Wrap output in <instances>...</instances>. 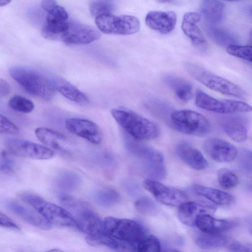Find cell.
<instances>
[{"instance_id": "cell-1", "label": "cell", "mask_w": 252, "mask_h": 252, "mask_svg": "<svg viewBox=\"0 0 252 252\" xmlns=\"http://www.w3.org/2000/svg\"><path fill=\"white\" fill-rule=\"evenodd\" d=\"M111 114L119 125L135 139L154 140L160 134L157 124L131 110L113 108Z\"/></svg>"}, {"instance_id": "cell-2", "label": "cell", "mask_w": 252, "mask_h": 252, "mask_svg": "<svg viewBox=\"0 0 252 252\" xmlns=\"http://www.w3.org/2000/svg\"><path fill=\"white\" fill-rule=\"evenodd\" d=\"M60 200L70 210L78 229L88 236L107 233L103 222L87 203L66 194H61Z\"/></svg>"}, {"instance_id": "cell-3", "label": "cell", "mask_w": 252, "mask_h": 252, "mask_svg": "<svg viewBox=\"0 0 252 252\" xmlns=\"http://www.w3.org/2000/svg\"><path fill=\"white\" fill-rule=\"evenodd\" d=\"M9 72L11 77L31 94L46 101L55 96L56 89L52 81L40 72L21 66L12 67Z\"/></svg>"}, {"instance_id": "cell-4", "label": "cell", "mask_w": 252, "mask_h": 252, "mask_svg": "<svg viewBox=\"0 0 252 252\" xmlns=\"http://www.w3.org/2000/svg\"><path fill=\"white\" fill-rule=\"evenodd\" d=\"M184 66L193 78L213 91L241 98L247 97L246 92L241 87L196 63L187 62Z\"/></svg>"}, {"instance_id": "cell-5", "label": "cell", "mask_w": 252, "mask_h": 252, "mask_svg": "<svg viewBox=\"0 0 252 252\" xmlns=\"http://www.w3.org/2000/svg\"><path fill=\"white\" fill-rule=\"evenodd\" d=\"M20 198L36 210L52 226L77 228L76 220L66 210L31 192H23Z\"/></svg>"}, {"instance_id": "cell-6", "label": "cell", "mask_w": 252, "mask_h": 252, "mask_svg": "<svg viewBox=\"0 0 252 252\" xmlns=\"http://www.w3.org/2000/svg\"><path fill=\"white\" fill-rule=\"evenodd\" d=\"M172 127L184 134L203 136L210 133L211 126L203 115L190 110H181L172 112L170 116Z\"/></svg>"}, {"instance_id": "cell-7", "label": "cell", "mask_w": 252, "mask_h": 252, "mask_svg": "<svg viewBox=\"0 0 252 252\" xmlns=\"http://www.w3.org/2000/svg\"><path fill=\"white\" fill-rule=\"evenodd\" d=\"M103 222L107 234L114 239L130 244L134 248L147 234L137 222L127 219L107 217Z\"/></svg>"}, {"instance_id": "cell-8", "label": "cell", "mask_w": 252, "mask_h": 252, "mask_svg": "<svg viewBox=\"0 0 252 252\" xmlns=\"http://www.w3.org/2000/svg\"><path fill=\"white\" fill-rule=\"evenodd\" d=\"M98 29L106 34L129 35L136 33L140 29V22L133 16H117L111 14H102L95 18Z\"/></svg>"}, {"instance_id": "cell-9", "label": "cell", "mask_w": 252, "mask_h": 252, "mask_svg": "<svg viewBox=\"0 0 252 252\" xmlns=\"http://www.w3.org/2000/svg\"><path fill=\"white\" fill-rule=\"evenodd\" d=\"M195 103L200 108L220 114H239L252 111L251 106L244 102L217 99L200 90L196 93Z\"/></svg>"}, {"instance_id": "cell-10", "label": "cell", "mask_w": 252, "mask_h": 252, "mask_svg": "<svg viewBox=\"0 0 252 252\" xmlns=\"http://www.w3.org/2000/svg\"><path fill=\"white\" fill-rule=\"evenodd\" d=\"M100 36L99 32L94 27L76 21H69L66 29L55 36L53 40L68 44H87L96 40Z\"/></svg>"}, {"instance_id": "cell-11", "label": "cell", "mask_w": 252, "mask_h": 252, "mask_svg": "<svg viewBox=\"0 0 252 252\" xmlns=\"http://www.w3.org/2000/svg\"><path fill=\"white\" fill-rule=\"evenodd\" d=\"M5 145L10 153L20 157L45 160L53 156V151L48 147L27 140L8 139Z\"/></svg>"}, {"instance_id": "cell-12", "label": "cell", "mask_w": 252, "mask_h": 252, "mask_svg": "<svg viewBox=\"0 0 252 252\" xmlns=\"http://www.w3.org/2000/svg\"><path fill=\"white\" fill-rule=\"evenodd\" d=\"M143 185L158 202L164 205L177 206L188 200L182 191L153 179H145Z\"/></svg>"}, {"instance_id": "cell-13", "label": "cell", "mask_w": 252, "mask_h": 252, "mask_svg": "<svg viewBox=\"0 0 252 252\" xmlns=\"http://www.w3.org/2000/svg\"><path fill=\"white\" fill-rule=\"evenodd\" d=\"M65 126L71 133L86 139L94 144H99L103 139L102 131L98 126L90 120L71 118L65 121Z\"/></svg>"}, {"instance_id": "cell-14", "label": "cell", "mask_w": 252, "mask_h": 252, "mask_svg": "<svg viewBox=\"0 0 252 252\" xmlns=\"http://www.w3.org/2000/svg\"><path fill=\"white\" fill-rule=\"evenodd\" d=\"M203 147L211 158L219 162H231L238 155L237 149L233 144L218 138L206 139Z\"/></svg>"}, {"instance_id": "cell-15", "label": "cell", "mask_w": 252, "mask_h": 252, "mask_svg": "<svg viewBox=\"0 0 252 252\" xmlns=\"http://www.w3.org/2000/svg\"><path fill=\"white\" fill-rule=\"evenodd\" d=\"M42 35L48 39L53 40L67 27L69 21L67 12L61 6L57 5L48 12Z\"/></svg>"}, {"instance_id": "cell-16", "label": "cell", "mask_w": 252, "mask_h": 252, "mask_svg": "<svg viewBox=\"0 0 252 252\" xmlns=\"http://www.w3.org/2000/svg\"><path fill=\"white\" fill-rule=\"evenodd\" d=\"M35 134L48 148L62 154L71 152V145L68 139L58 131L46 127H38L35 130Z\"/></svg>"}, {"instance_id": "cell-17", "label": "cell", "mask_w": 252, "mask_h": 252, "mask_svg": "<svg viewBox=\"0 0 252 252\" xmlns=\"http://www.w3.org/2000/svg\"><path fill=\"white\" fill-rule=\"evenodd\" d=\"M229 115L222 118L220 121L222 129L234 141L244 142L247 137L248 119L237 114Z\"/></svg>"}, {"instance_id": "cell-18", "label": "cell", "mask_w": 252, "mask_h": 252, "mask_svg": "<svg viewBox=\"0 0 252 252\" xmlns=\"http://www.w3.org/2000/svg\"><path fill=\"white\" fill-rule=\"evenodd\" d=\"M177 16L173 11H151L146 15L145 22L151 29L162 34L171 32L175 28Z\"/></svg>"}, {"instance_id": "cell-19", "label": "cell", "mask_w": 252, "mask_h": 252, "mask_svg": "<svg viewBox=\"0 0 252 252\" xmlns=\"http://www.w3.org/2000/svg\"><path fill=\"white\" fill-rule=\"evenodd\" d=\"M237 222L233 220L216 219L208 213L200 214L195 225L203 233L220 234L234 227Z\"/></svg>"}, {"instance_id": "cell-20", "label": "cell", "mask_w": 252, "mask_h": 252, "mask_svg": "<svg viewBox=\"0 0 252 252\" xmlns=\"http://www.w3.org/2000/svg\"><path fill=\"white\" fill-rule=\"evenodd\" d=\"M7 208L28 223L42 230H48L52 225L36 210L28 208L17 202L11 201L6 204Z\"/></svg>"}, {"instance_id": "cell-21", "label": "cell", "mask_w": 252, "mask_h": 252, "mask_svg": "<svg viewBox=\"0 0 252 252\" xmlns=\"http://www.w3.org/2000/svg\"><path fill=\"white\" fill-rule=\"evenodd\" d=\"M176 151L181 160L192 169L201 170L207 166V161L201 153L188 143H180Z\"/></svg>"}, {"instance_id": "cell-22", "label": "cell", "mask_w": 252, "mask_h": 252, "mask_svg": "<svg viewBox=\"0 0 252 252\" xmlns=\"http://www.w3.org/2000/svg\"><path fill=\"white\" fill-rule=\"evenodd\" d=\"M178 206V219L182 223L188 226L194 225L198 215L208 213L209 210L213 209V207L209 206L187 200Z\"/></svg>"}, {"instance_id": "cell-23", "label": "cell", "mask_w": 252, "mask_h": 252, "mask_svg": "<svg viewBox=\"0 0 252 252\" xmlns=\"http://www.w3.org/2000/svg\"><path fill=\"white\" fill-rule=\"evenodd\" d=\"M162 81L172 90L179 100L187 102L192 96V87L188 81L182 78L171 74H165Z\"/></svg>"}, {"instance_id": "cell-24", "label": "cell", "mask_w": 252, "mask_h": 252, "mask_svg": "<svg viewBox=\"0 0 252 252\" xmlns=\"http://www.w3.org/2000/svg\"><path fill=\"white\" fill-rule=\"evenodd\" d=\"M191 189L196 194L217 205H228L234 201L233 196L230 194L216 189L195 184L192 186Z\"/></svg>"}, {"instance_id": "cell-25", "label": "cell", "mask_w": 252, "mask_h": 252, "mask_svg": "<svg viewBox=\"0 0 252 252\" xmlns=\"http://www.w3.org/2000/svg\"><path fill=\"white\" fill-rule=\"evenodd\" d=\"M52 82L56 90L68 99L81 105L89 103L87 96L67 81L58 79Z\"/></svg>"}, {"instance_id": "cell-26", "label": "cell", "mask_w": 252, "mask_h": 252, "mask_svg": "<svg viewBox=\"0 0 252 252\" xmlns=\"http://www.w3.org/2000/svg\"><path fill=\"white\" fill-rule=\"evenodd\" d=\"M196 23L195 21L183 18L182 29L196 49L205 52L208 48L207 43L203 33L196 25Z\"/></svg>"}, {"instance_id": "cell-27", "label": "cell", "mask_w": 252, "mask_h": 252, "mask_svg": "<svg viewBox=\"0 0 252 252\" xmlns=\"http://www.w3.org/2000/svg\"><path fill=\"white\" fill-rule=\"evenodd\" d=\"M86 240L92 246H103L118 251H134L133 247L130 244L118 241L107 233L93 236H88Z\"/></svg>"}, {"instance_id": "cell-28", "label": "cell", "mask_w": 252, "mask_h": 252, "mask_svg": "<svg viewBox=\"0 0 252 252\" xmlns=\"http://www.w3.org/2000/svg\"><path fill=\"white\" fill-rule=\"evenodd\" d=\"M200 9L202 14L208 22L216 23L222 18L224 4L219 0H203Z\"/></svg>"}, {"instance_id": "cell-29", "label": "cell", "mask_w": 252, "mask_h": 252, "mask_svg": "<svg viewBox=\"0 0 252 252\" xmlns=\"http://www.w3.org/2000/svg\"><path fill=\"white\" fill-rule=\"evenodd\" d=\"M231 241L228 237L220 234L206 233L199 234L195 239L196 245L203 249L228 247Z\"/></svg>"}, {"instance_id": "cell-30", "label": "cell", "mask_w": 252, "mask_h": 252, "mask_svg": "<svg viewBox=\"0 0 252 252\" xmlns=\"http://www.w3.org/2000/svg\"><path fill=\"white\" fill-rule=\"evenodd\" d=\"M207 32L215 43L222 47L236 44L237 42V39L232 34L220 29L210 27L207 29Z\"/></svg>"}, {"instance_id": "cell-31", "label": "cell", "mask_w": 252, "mask_h": 252, "mask_svg": "<svg viewBox=\"0 0 252 252\" xmlns=\"http://www.w3.org/2000/svg\"><path fill=\"white\" fill-rule=\"evenodd\" d=\"M95 198L99 205L108 207L116 204L120 201V196L115 189L105 188L97 191Z\"/></svg>"}, {"instance_id": "cell-32", "label": "cell", "mask_w": 252, "mask_h": 252, "mask_svg": "<svg viewBox=\"0 0 252 252\" xmlns=\"http://www.w3.org/2000/svg\"><path fill=\"white\" fill-rule=\"evenodd\" d=\"M217 178L220 186L224 189H233L239 183L237 175L226 168H221L218 170Z\"/></svg>"}, {"instance_id": "cell-33", "label": "cell", "mask_w": 252, "mask_h": 252, "mask_svg": "<svg viewBox=\"0 0 252 252\" xmlns=\"http://www.w3.org/2000/svg\"><path fill=\"white\" fill-rule=\"evenodd\" d=\"M115 8V0H93L90 4V12L95 17L111 14Z\"/></svg>"}, {"instance_id": "cell-34", "label": "cell", "mask_w": 252, "mask_h": 252, "mask_svg": "<svg viewBox=\"0 0 252 252\" xmlns=\"http://www.w3.org/2000/svg\"><path fill=\"white\" fill-rule=\"evenodd\" d=\"M8 106L12 110L23 113L31 112L34 107L32 101L20 95L12 96L9 100Z\"/></svg>"}, {"instance_id": "cell-35", "label": "cell", "mask_w": 252, "mask_h": 252, "mask_svg": "<svg viewBox=\"0 0 252 252\" xmlns=\"http://www.w3.org/2000/svg\"><path fill=\"white\" fill-rule=\"evenodd\" d=\"M160 251L159 240L152 235L147 234L135 247V251L138 252H158Z\"/></svg>"}, {"instance_id": "cell-36", "label": "cell", "mask_w": 252, "mask_h": 252, "mask_svg": "<svg viewBox=\"0 0 252 252\" xmlns=\"http://www.w3.org/2000/svg\"><path fill=\"white\" fill-rule=\"evenodd\" d=\"M226 51L229 55L251 62L252 60V46L232 44L226 47Z\"/></svg>"}, {"instance_id": "cell-37", "label": "cell", "mask_w": 252, "mask_h": 252, "mask_svg": "<svg viewBox=\"0 0 252 252\" xmlns=\"http://www.w3.org/2000/svg\"><path fill=\"white\" fill-rule=\"evenodd\" d=\"M80 180L77 174L69 171L63 172L59 178V186L65 189H72L79 185Z\"/></svg>"}, {"instance_id": "cell-38", "label": "cell", "mask_w": 252, "mask_h": 252, "mask_svg": "<svg viewBox=\"0 0 252 252\" xmlns=\"http://www.w3.org/2000/svg\"><path fill=\"white\" fill-rule=\"evenodd\" d=\"M135 206L140 212L146 214L153 213L156 209L154 202L147 197L138 199L135 202Z\"/></svg>"}, {"instance_id": "cell-39", "label": "cell", "mask_w": 252, "mask_h": 252, "mask_svg": "<svg viewBox=\"0 0 252 252\" xmlns=\"http://www.w3.org/2000/svg\"><path fill=\"white\" fill-rule=\"evenodd\" d=\"M17 126L8 118L0 114V134H13L18 133Z\"/></svg>"}, {"instance_id": "cell-40", "label": "cell", "mask_w": 252, "mask_h": 252, "mask_svg": "<svg viewBox=\"0 0 252 252\" xmlns=\"http://www.w3.org/2000/svg\"><path fill=\"white\" fill-rule=\"evenodd\" d=\"M251 153L248 150L242 149L239 155L240 165L243 170L251 173L252 169Z\"/></svg>"}, {"instance_id": "cell-41", "label": "cell", "mask_w": 252, "mask_h": 252, "mask_svg": "<svg viewBox=\"0 0 252 252\" xmlns=\"http://www.w3.org/2000/svg\"><path fill=\"white\" fill-rule=\"evenodd\" d=\"M0 226L19 230V227L5 215L0 212Z\"/></svg>"}, {"instance_id": "cell-42", "label": "cell", "mask_w": 252, "mask_h": 252, "mask_svg": "<svg viewBox=\"0 0 252 252\" xmlns=\"http://www.w3.org/2000/svg\"><path fill=\"white\" fill-rule=\"evenodd\" d=\"M13 166L12 160L3 154L0 165V170L5 173L10 172L13 169Z\"/></svg>"}, {"instance_id": "cell-43", "label": "cell", "mask_w": 252, "mask_h": 252, "mask_svg": "<svg viewBox=\"0 0 252 252\" xmlns=\"http://www.w3.org/2000/svg\"><path fill=\"white\" fill-rule=\"evenodd\" d=\"M229 249L233 251L238 252H251V247L249 246L241 244L238 242L231 240L228 247Z\"/></svg>"}, {"instance_id": "cell-44", "label": "cell", "mask_w": 252, "mask_h": 252, "mask_svg": "<svg viewBox=\"0 0 252 252\" xmlns=\"http://www.w3.org/2000/svg\"><path fill=\"white\" fill-rule=\"evenodd\" d=\"M11 91L9 84L4 79L0 78V97L8 95Z\"/></svg>"}, {"instance_id": "cell-45", "label": "cell", "mask_w": 252, "mask_h": 252, "mask_svg": "<svg viewBox=\"0 0 252 252\" xmlns=\"http://www.w3.org/2000/svg\"><path fill=\"white\" fill-rule=\"evenodd\" d=\"M57 5L56 0H42L41 6L42 8L48 12L52 10Z\"/></svg>"}, {"instance_id": "cell-46", "label": "cell", "mask_w": 252, "mask_h": 252, "mask_svg": "<svg viewBox=\"0 0 252 252\" xmlns=\"http://www.w3.org/2000/svg\"><path fill=\"white\" fill-rule=\"evenodd\" d=\"M157 1L162 3L174 4L176 2L175 0H156Z\"/></svg>"}, {"instance_id": "cell-47", "label": "cell", "mask_w": 252, "mask_h": 252, "mask_svg": "<svg viewBox=\"0 0 252 252\" xmlns=\"http://www.w3.org/2000/svg\"><path fill=\"white\" fill-rule=\"evenodd\" d=\"M12 0H0V7H2L9 3Z\"/></svg>"}, {"instance_id": "cell-48", "label": "cell", "mask_w": 252, "mask_h": 252, "mask_svg": "<svg viewBox=\"0 0 252 252\" xmlns=\"http://www.w3.org/2000/svg\"><path fill=\"white\" fill-rule=\"evenodd\" d=\"M49 251L50 252H61L62 251L61 250H59V249H53V250H49Z\"/></svg>"}, {"instance_id": "cell-49", "label": "cell", "mask_w": 252, "mask_h": 252, "mask_svg": "<svg viewBox=\"0 0 252 252\" xmlns=\"http://www.w3.org/2000/svg\"><path fill=\"white\" fill-rule=\"evenodd\" d=\"M223 0L227 1H237V0Z\"/></svg>"}]
</instances>
